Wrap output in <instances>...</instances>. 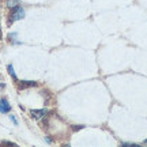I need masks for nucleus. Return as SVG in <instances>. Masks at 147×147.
Masks as SVG:
<instances>
[{
    "label": "nucleus",
    "mask_w": 147,
    "mask_h": 147,
    "mask_svg": "<svg viewBox=\"0 0 147 147\" xmlns=\"http://www.w3.org/2000/svg\"><path fill=\"white\" fill-rule=\"evenodd\" d=\"M144 144H147V140H144Z\"/></svg>",
    "instance_id": "nucleus-8"
},
{
    "label": "nucleus",
    "mask_w": 147,
    "mask_h": 147,
    "mask_svg": "<svg viewBox=\"0 0 147 147\" xmlns=\"http://www.w3.org/2000/svg\"><path fill=\"white\" fill-rule=\"evenodd\" d=\"M11 110V105L8 104V101L3 98V100H0V112L1 113H8Z\"/></svg>",
    "instance_id": "nucleus-4"
},
{
    "label": "nucleus",
    "mask_w": 147,
    "mask_h": 147,
    "mask_svg": "<svg viewBox=\"0 0 147 147\" xmlns=\"http://www.w3.org/2000/svg\"><path fill=\"white\" fill-rule=\"evenodd\" d=\"M10 119H11V120H12V121H14V124H18V121H16V119H15V117H14V116H12V115L10 116Z\"/></svg>",
    "instance_id": "nucleus-7"
},
{
    "label": "nucleus",
    "mask_w": 147,
    "mask_h": 147,
    "mask_svg": "<svg viewBox=\"0 0 147 147\" xmlns=\"http://www.w3.org/2000/svg\"><path fill=\"white\" fill-rule=\"evenodd\" d=\"M48 113L47 109H32L30 110V115H32L33 119H36V120H40L42 117H45V115Z\"/></svg>",
    "instance_id": "nucleus-3"
},
{
    "label": "nucleus",
    "mask_w": 147,
    "mask_h": 147,
    "mask_svg": "<svg viewBox=\"0 0 147 147\" xmlns=\"http://www.w3.org/2000/svg\"><path fill=\"white\" fill-rule=\"evenodd\" d=\"M37 82L34 80H18V89L23 90V89H29V87H36Z\"/></svg>",
    "instance_id": "nucleus-2"
},
{
    "label": "nucleus",
    "mask_w": 147,
    "mask_h": 147,
    "mask_svg": "<svg viewBox=\"0 0 147 147\" xmlns=\"http://www.w3.org/2000/svg\"><path fill=\"white\" fill-rule=\"evenodd\" d=\"M25 18V10L21 5H16L15 8H12V12L10 14V23L15 21H21Z\"/></svg>",
    "instance_id": "nucleus-1"
},
{
    "label": "nucleus",
    "mask_w": 147,
    "mask_h": 147,
    "mask_svg": "<svg viewBox=\"0 0 147 147\" xmlns=\"http://www.w3.org/2000/svg\"><path fill=\"white\" fill-rule=\"evenodd\" d=\"M5 5H7L8 8H15L16 5H19V3H18V0H7V1H5Z\"/></svg>",
    "instance_id": "nucleus-5"
},
{
    "label": "nucleus",
    "mask_w": 147,
    "mask_h": 147,
    "mask_svg": "<svg viewBox=\"0 0 147 147\" xmlns=\"http://www.w3.org/2000/svg\"><path fill=\"white\" fill-rule=\"evenodd\" d=\"M7 69H8V72H10V75L12 76V79L18 82V79H16V75H15V71H14V67H12V64H8V65H7Z\"/></svg>",
    "instance_id": "nucleus-6"
}]
</instances>
